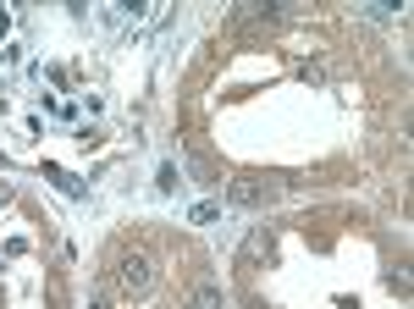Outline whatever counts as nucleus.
I'll use <instances>...</instances> for the list:
<instances>
[{"label":"nucleus","instance_id":"nucleus-1","mask_svg":"<svg viewBox=\"0 0 414 309\" xmlns=\"http://www.w3.org/2000/svg\"><path fill=\"white\" fill-rule=\"evenodd\" d=\"M116 288H122L127 298H144V293L155 288V260L138 254V248H127L122 260H116Z\"/></svg>","mask_w":414,"mask_h":309},{"label":"nucleus","instance_id":"nucleus-2","mask_svg":"<svg viewBox=\"0 0 414 309\" xmlns=\"http://www.w3.org/2000/svg\"><path fill=\"white\" fill-rule=\"evenodd\" d=\"M227 199L232 205H266V199H276V183L271 177H232Z\"/></svg>","mask_w":414,"mask_h":309},{"label":"nucleus","instance_id":"nucleus-3","mask_svg":"<svg viewBox=\"0 0 414 309\" xmlns=\"http://www.w3.org/2000/svg\"><path fill=\"white\" fill-rule=\"evenodd\" d=\"M188 309H227V298H221V282H193V293H188Z\"/></svg>","mask_w":414,"mask_h":309},{"label":"nucleus","instance_id":"nucleus-4","mask_svg":"<svg viewBox=\"0 0 414 309\" xmlns=\"http://www.w3.org/2000/svg\"><path fill=\"white\" fill-rule=\"evenodd\" d=\"M260 254L271 260V227H254V232H248V243H243V260H260Z\"/></svg>","mask_w":414,"mask_h":309},{"label":"nucleus","instance_id":"nucleus-5","mask_svg":"<svg viewBox=\"0 0 414 309\" xmlns=\"http://www.w3.org/2000/svg\"><path fill=\"white\" fill-rule=\"evenodd\" d=\"M155 188H161V193H171V188H177V166H161V177H155Z\"/></svg>","mask_w":414,"mask_h":309},{"label":"nucleus","instance_id":"nucleus-6","mask_svg":"<svg viewBox=\"0 0 414 309\" xmlns=\"http://www.w3.org/2000/svg\"><path fill=\"white\" fill-rule=\"evenodd\" d=\"M216 216H221V205H193V221H199V227H205V221H216Z\"/></svg>","mask_w":414,"mask_h":309},{"label":"nucleus","instance_id":"nucleus-7","mask_svg":"<svg viewBox=\"0 0 414 309\" xmlns=\"http://www.w3.org/2000/svg\"><path fill=\"white\" fill-rule=\"evenodd\" d=\"M0 34H11V17H6V11H0Z\"/></svg>","mask_w":414,"mask_h":309}]
</instances>
